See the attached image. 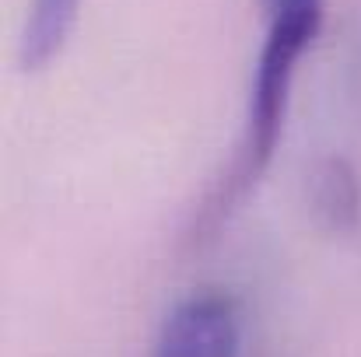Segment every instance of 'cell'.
Returning <instances> with one entry per match:
<instances>
[{
  "mask_svg": "<svg viewBox=\"0 0 361 357\" xmlns=\"http://www.w3.org/2000/svg\"><path fill=\"white\" fill-rule=\"evenodd\" d=\"M263 4V46L249 81V106H245V130L232 165V175L221 182L218 200L207 207V225L225 221L232 203L245 196L259 175L270 168L274 151L284 133L288 102L295 88V74L309 46L323 28V0H259Z\"/></svg>",
  "mask_w": 361,
  "mask_h": 357,
  "instance_id": "1",
  "label": "cell"
},
{
  "mask_svg": "<svg viewBox=\"0 0 361 357\" xmlns=\"http://www.w3.org/2000/svg\"><path fill=\"white\" fill-rule=\"evenodd\" d=\"M312 211L330 232H351L361 218V182L344 158H326L312 172Z\"/></svg>",
  "mask_w": 361,
  "mask_h": 357,
  "instance_id": "4",
  "label": "cell"
},
{
  "mask_svg": "<svg viewBox=\"0 0 361 357\" xmlns=\"http://www.w3.org/2000/svg\"><path fill=\"white\" fill-rule=\"evenodd\" d=\"M78 11H81V0H28L25 25L18 35L21 70H42L63 53L78 25Z\"/></svg>",
  "mask_w": 361,
  "mask_h": 357,
  "instance_id": "3",
  "label": "cell"
},
{
  "mask_svg": "<svg viewBox=\"0 0 361 357\" xmlns=\"http://www.w3.org/2000/svg\"><path fill=\"white\" fill-rule=\"evenodd\" d=\"M154 357H239V312L232 298L204 291L179 301L158 333Z\"/></svg>",
  "mask_w": 361,
  "mask_h": 357,
  "instance_id": "2",
  "label": "cell"
}]
</instances>
